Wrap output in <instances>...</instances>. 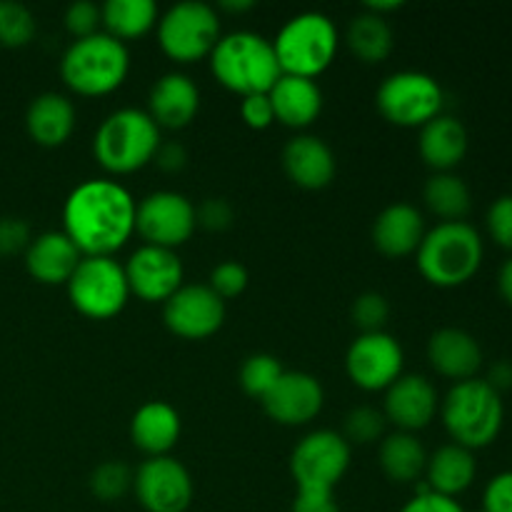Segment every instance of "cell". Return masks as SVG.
<instances>
[{"instance_id":"cell-32","label":"cell","mask_w":512,"mask_h":512,"mask_svg":"<svg viewBox=\"0 0 512 512\" xmlns=\"http://www.w3.org/2000/svg\"><path fill=\"white\" fill-rule=\"evenodd\" d=\"M423 200L430 213L440 218V223L448 220H463L473 208V195H470L468 183L460 175L450 173H433L425 180Z\"/></svg>"},{"instance_id":"cell-29","label":"cell","mask_w":512,"mask_h":512,"mask_svg":"<svg viewBox=\"0 0 512 512\" xmlns=\"http://www.w3.org/2000/svg\"><path fill=\"white\" fill-rule=\"evenodd\" d=\"M378 460L383 473L393 483H413L425 473L428 453H425L423 443L415 438V433L393 430V433L383 435V440H380Z\"/></svg>"},{"instance_id":"cell-19","label":"cell","mask_w":512,"mask_h":512,"mask_svg":"<svg viewBox=\"0 0 512 512\" xmlns=\"http://www.w3.org/2000/svg\"><path fill=\"white\" fill-rule=\"evenodd\" d=\"M200 110V88L188 73L160 75L148 95V113L160 128H185Z\"/></svg>"},{"instance_id":"cell-16","label":"cell","mask_w":512,"mask_h":512,"mask_svg":"<svg viewBox=\"0 0 512 512\" xmlns=\"http://www.w3.org/2000/svg\"><path fill=\"white\" fill-rule=\"evenodd\" d=\"M123 268L130 293L145 303H165L183 285L185 275L178 253L158 245H140Z\"/></svg>"},{"instance_id":"cell-22","label":"cell","mask_w":512,"mask_h":512,"mask_svg":"<svg viewBox=\"0 0 512 512\" xmlns=\"http://www.w3.org/2000/svg\"><path fill=\"white\" fill-rule=\"evenodd\" d=\"M80 258L83 253L75 248V243L63 230H45L30 240L28 250H25V268L38 283L60 285L68 283Z\"/></svg>"},{"instance_id":"cell-24","label":"cell","mask_w":512,"mask_h":512,"mask_svg":"<svg viewBox=\"0 0 512 512\" xmlns=\"http://www.w3.org/2000/svg\"><path fill=\"white\" fill-rule=\"evenodd\" d=\"M468 128L455 115L440 113L420 128L418 150L420 158L435 170V173H450L455 165L463 163L468 153Z\"/></svg>"},{"instance_id":"cell-15","label":"cell","mask_w":512,"mask_h":512,"mask_svg":"<svg viewBox=\"0 0 512 512\" xmlns=\"http://www.w3.org/2000/svg\"><path fill=\"white\" fill-rule=\"evenodd\" d=\"M163 320L180 338H210L225 323V300L210 285L183 283L163 303Z\"/></svg>"},{"instance_id":"cell-23","label":"cell","mask_w":512,"mask_h":512,"mask_svg":"<svg viewBox=\"0 0 512 512\" xmlns=\"http://www.w3.org/2000/svg\"><path fill=\"white\" fill-rule=\"evenodd\" d=\"M425 235V220L415 205L390 203L373 223V243L388 258H405L415 253Z\"/></svg>"},{"instance_id":"cell-49","label":"cell","mask_w":512,"mask_h":512,"mask_svg":"<svg viewBox=\"0 0 512 512\" xmlns=\"http://www.w3.org/2000/svg\"><path fill=\"white\" fill-rule=\"evenodd\" d=\"M498 293L500 298L512 308V255L500 265L498 270Z\"/></svg>"},{"instance_id":"cell-25","label":"cell","mask_w":512,"mask_h":512,"mask_svg":"<svg viewBox=\"0 0 512 512\" xmlns=\"http://www.w3.org/2000/svg\"><path fill=\"white\" fill-rule=\"evenodd\" d=\"M275 120L288 128H308L323 110V90L315 78L283 73L268 90Z\"/></svg>"},{"instance_id":"cell-39","label":"cell","mask_w":512,"mask_h":512,"mask_svg":"<svg viewBox=\"0 0 512 512\" xmlns=\"http://www.w3.org/2000/svg\"><path fill=\"white\" fill-rule=\"evenodd\" d=\"M485 225H488L490 238H493L500 248L512 253V193L500 195V198H495L493 203H490Z\"/></svg>"},{"instance_id":"cell-31","label":"cell","mask_w":512,"mask_h":512,"mask_svg":"<svg viewBox=\"0 0 512 512\" xmlns=\"http://www.w3.org/2000/svg\"><path fill=\"white\" fill-rule=\"evenodd\" d=\"M105 33L118 40H133L158 25V5L155 0H105L100 5Z\"/></svg>"},{"instance_id":"cell-18","label":"cell","mask_w":512,"mask_h":512,"mask_svg":"<svg viewBox=\"0 0 512 512\" xmlns=\"http://www.w3.org/2000/svg\"><path fill=\"white\" fill-rule=\"evenodd\" d=\"M438 413V390H435V385L425 375L403 373L393 385L385 388L383 415L398 430L415 433V430L428 428Z\"/></svg>"},{"instance_id":"cell-51","label":"cell","mask_w":512,"mask_h":512,"mask_svg":"<svg viewBox=\"0 0 512 512\" xmlns=\"http://www.w3.org/2000/svg\"><path fill=\"white\" fill-rule=\"evenodd\" d=\"M220 5H223L225 10H250L255 3L253 0H223Z\"/></svg>"},{"instance_id":"cell-7","label":"cell","mask_w":512,"mask_h":512,"mask_svg":"<svg viewBox=\"0 0 512 512\" xmlns=\"http://www.w3.org/2000/svg\"><path fill=\"white\" fill-rule=\"evenodd\" d=\"M340 45L338 25L320 10H303L280 25L273 40L280 70L288 75L315 78L335 60Z\"/></svg>"},{"instance_id":"cell-11","label":"cell","mask_w":512,"mask_h":512,"mask_svg":"<svg viewBox=\"0 0 512 512\" xmlns=\"http://www.w3.org/2000/svg\"><path fill=\"white\" fill-rule=\"evenodd\" d=\"M350 468V443L335 430H313L290 455V475L303 493H333Z\"/></svg>"},{"instance_id":"cell-8","label":"cell","mask_w":512,"mask_h":512,"mask_svg":"<svg viewBox=\"0 0 512 512\" xmlns=\"http://www.w3.org/2000/svg\"><path fill=\"white\" fill-rule=\"evenodd\" d=\"M220 40V18L205 0H180L158 15V43L178 63L210 58Z\"/></svg>"},{"instance_id":"cell-42","label":"cell","mask_w":512,"mask_h":512,"mask_svg":"<svg viewBox=\"0 0 512 512\" xmlns=\"http://www.w3.org/2000/svg\"><path fill=\"white\" fill-rule=\"evenodd\" d=\"M483 512H512V470L493 475L483 490Z\"/></svg>"},{"instance_id":"cell-34","label":"cell","mask_w":512,"mask_h":512,"mask_svg":"<svg viewBox=\"0 0 512 512\" xmlns=\"http://www.w3.org/2000/svg\"><path fill=\"white\" fill-rule=\"evenodd\" d=\"M285 373V368L280 365V360L270 353H253L243 360L240 365V385H243L245 393L250 398L263 400L265 393L278 383L280 375Z\"/></svg>"},{"instance_id":"cell-2","label":"cell","mask_w":512,"mask_h":512,"mask_svg":"<svg viewBox=\"0 0 512 512\" xmlns=\"http://www.w3.org/2000/svg\"><path fill=\"white\" fill-rule=\"evenodd\" d=\"M485 245L478 228L465 220H448L425 230L415 263L420 275L438 288L465 285L483 265Z\"/></svg>"},{"instance_id":"cell-33","label":"cell","mask_w":512,"mask_h":512,"mask_svg":"<svg viewBox=\"0 0 512 512\" xmlns=\"http://www.w3.org/2000/svg\"><path fill=\"white\" fill-rule=\"evenodd\" d=\"M35 15L20 0H0V45L23 48L35 35Z\"/></svg>"},{"instance_id":"cell-12","label":"cell","mask_w":512,"mask_h":512,"mask_svg":"<svg viewBox=\"0 0 512 512\" xmlns=\"http://www.w3.org/2000/svg\"><path fill=\"white\" fill-rule=\"evenodd\" d=\"M198 225L195 205L175 190H155L135 205V230L145 245L175 250Z\"/></svg>"},{"instance_id":"cell-44","label":"cell","mask_w":512,"mask_h":512,"mask_svg":"<svg viewBox=\"0 0 512 512\" xmlns=\"http://www.w3.org/2000/svg\"><path fill=\"white\" fill-rule=\"evenodd\" d=\"M198 215V225H205L210 230H225L233 223V205L225 198H208L200 203V208H195Z\"/></svg>"},{"instance_id":"cell-43","label":"cell","mask_w":512,"mask_h":512,"mask_svg":"<svg viewBox=\"0 0 512 512\" xmlns=\"http://www.w3.org/2000/svg\"><path fill=\"white\" fill-rule=\"evenodd\" d=\"M240 115H243L245 123L255 130H263V128H268V125H273L275 113H273V103H270L268 93L243 95V103H240Z\"/></svg>"},{"instance_id":"cell-45","label":"cell","mask_w":512,"mask_h":512,"mask_svg":"<svg viewBox=\"0 0 512 512\" xmlns=\"http://www.w3.org/2000/svg\"><path fill=\"white\" fill-rule=\"evenodd\" d=\"M400 512H465L463 505L455 498H445V495L433 493H415L408 503L400 508Z\"/></svg>"},{"instance_id":"cell-4","label":"cell","mask_w":512,"mask_h":512,"mask_svg":"<svg viewBox=\"0 0 512 512\" xmlns=\"http://www.w3.org/2000/svg\"><path fill=\"white\" fill-rule=\"evenodd\" d=\"M210 70L225 88L240 95L268 93L283 75L275 58L273 40L255 30H233L220 35L210 53Z\"/></svg>"},{"instance_id":"cell-52","label":"cell","mask_w":512,"mask_h":512,"mask_svg":"<svg viewBox=\"0 0 512 512\" xmlns=\"http://www.w3.org/2000/svg\"><path fill=\"white\" fill-rule=\"evenodd\" d=\"M478 512H483V510H478Z\"/></svg>"},{"instance_id":"cell-9","label":"cell","mask_w":512,"mask_h":512,"mask_svg":"<svg viewBox=\"0 0 512 512\" xmlns=\"http://www.w3.org/2000/svg\"><path fill=\"white\" fill-rule=\"evenodd\" d=\"M65 288L73 308L95 320L118 315L130 298L125 268L113 255H83Z\"/></svg>"},{"instance_id":"cell-37","label":"cell","mask_w":512,"mask_h":512,"mask_svg":"<svg viewBox=\"0 0 512 512\" xmlns=\"http://www.w3.org/2000/svg\"><path fill=\"white\" fill-rule=\"evenodd\" d=\"M350 318L358 325L360 333H378V330L385 328L390 318V303L383 293H375V290H368V293H360L358 298L353 300V308H350Z\"/></svg>"},{"instance_id":"cell-47","label":"cell","mask_w":512,"mask_h":512,"mask_svg":"<svg viewBox=\"0 0 512 512\" xmlns=\"http://www.w3.org/2000/svg\"><path fill=\"white\" fill-rule=\"evenodd\" d=\"M185 160H188V153H185L183 145L175 143V140H168V143L160 140L158 150H155V163H158L160 168L175 173V170L183 168Z\"/></svg>"},{"instance_id":"cell-50","label":"cell","mask_w":512,"mask_h":512,"mask_svg":"<svg viewBox=\"0 0 512 512\" xmlns=\"http://www.w3.org/2000/svg\"><path fill=\"white\" fill-rule=\"evenodd\" d=\"M400 5H403V0H370V3L365 5V10H373V13L383 15L388 13V10H398Z\"/></svg>"},{"instance_id":"cell-17","label":"cell","mask_w":512,"mask_h":512,"mask_svg":"<svg viewBox=\"0 0 512 512\" xmlns=\"http://www.w3.org/2000/svg\"><path fill=\"white\" fill-rule=\"evenodd\" d=\"M260 403L275 423L305 425L318 418L323 410L325 390L315 375L303 370H285Z\"/></svg>"},{"instance_id":"cell-41","label":"cell","mask_w":512,"mask_h":512,"mask_svg":"<svg viewBox=\"0 0 512 512\" xmlns=\"http://www.w3.org/2000/svg\"><path fill=\"white\" fill-rule=\"evenodd\" d=\"M33 240L30 235V225L23 218H15V215H5L0 218V255H13V253H25Z\"/></svg>"},{"instance_id":"cell-10","label":"cell","mask_w":512,"mask_h":512,"mask_svg":"<svg viewBox=\"0 0 512 512\" xmlns=\"http://www.w3.org/2000/svg\"><path fill=\"white\" fill-rule=\"evenodd\" d=\"M375 105L385 120L403 128H423L443 113V85L423 70H398L383 78L375 93Z\"/></svg>"},{"instance_id":"cell-28","label":"cell","mask_w":512,"mask_h":512,"mask_svg":"<svg viewBox=\"0 0 512 512\" xmlns=\"http://www.w3.org/2000/svg\"><path fill=\"white\" fill-rule=\"evenodd\" d=\"M423 475L433 493L445 495V498H458L475 483L478 460H475L473 450L458 443L440 445L435 453L428 455Z\"/></svg>"},{"instance_id":"cell-13","label":"cell","mask_w":512,"mask_h":512,"mask_svg":"<svg viewBox=\"0 0 512 512\" xmlns=\"http://www.w3.org/2000/svg\"><path fill=\"white\" fill-rule=\"evenodd\" d=\"M135 498L148 512H185L193 503V478L173 455L143 460L133 475Z\"/></svg>"},{"instance_id":"cell-30","label":"cell","mask_w":512,"mask_h":512,"mask_svg":"<svg viewBox=\"0 0 512 512\" xmlns=\"http://www.w3.org/2000/svg\"><path fill=\"white\" fill-rule=\"evenodd\" d=\"M345 40H348V48L363 63H380L395 48L393 25L388 23L385 15L373 13V10H363V13L350 18L348 30H345Z\"/></svg>"},{"instance_id":"cell-36","label":"cell","mask_w":512,"mask_h":512,"mask_svg":"<svg viewBox=\"0 0 512 512\" xmlns=\"http://www.w3.org/2000/svg\"><path fill=\"white\" fill-rule=\"evenodd\" d=\"M385 423H388V420H385L383 410L370 408V405H358V408H353L345 415V425L340 435H343L348 443L368 445L375 443V440H383Z\"/></svg>"},{"instance_id":"cell-21","label":"cell","mask_w":512,"mask_h":512,"mask_svg":"<svg viewBox=\"0 0 512 512\" xmlns=\"http://www.w3.org/2000/svg\"><path fill=\"white\" fill-rule=\"evenodd\" d=\"M283 168L300 188L320 190L333 180L335 153L318 135H295L283 148Z\"/></svg>"},{"instance_id":"cell-3","label":"cell","mask_w":512,"mask_h":512,"mask_svg":"<svg viewBox=\"0 0 512 512\" xmlns=\"http://www.w3.org/2000/svg\"><path fill=\"white\" fill-rule=\"evenodd\" d=\"M440 418L453 443L475 453L493 445L503 430V395L485 378L460 380V383H453V388L440 400Z\"/></svg>"},{"instance_id":"cell-26","label":"cell","mask_w":512,"mask_h":512,"mask_svg":"<svg viewBox=\"0 0 512 512\" xmlns=\"http://www.w3.org/2000/svg\"><path fill=\"white\" fill-rule=\"evenodd\" d=\"M25 130L43 148H58L75 130V105L68 95L40 93L25 110Z\"/></svg>"},{"instance_id":"cell-46","label":"cell","mask_w":512,"mask_h":512,"mask_svg":"<svg viewBox=\"0 0 512 512\" xmlns=\"http://www.w3.org/2000/svg\"><path fill=\"white\" fill-rule=\"evenodd\" d=\"M293 512H340L333 493H303L298 490L293 500Z\"/></svg>"},{"instance_id":"cell-27","label":"cell","mask_w":512,"mask_h":512,"mask_svg":"<svg viewBox=\"0 0 512 512\" xmlns=\"http://www.w3.org/2000/svg\"><path fill=\"white\" fill-rule=\"evenodd\" d=\"M130 438L148 458L168 455L180 438V413L165 400H148L130 420Z\"/></svg>"},{"instance_id":"cell-6","label":"cell","mask_w":512,"mask_h":512,"mask_svg":"<svg viewBox=\"0 0 512 512\" xmlns=\"http://www.w3.org/2000/svg\"><path fill=\"white\" fill-rule=\"evenodd\" d=\"M160 125L143 108H118L103 118L93 138V153L110 173H133L155 158Z\"/></svg>"},{"instance_id":"cell-38","label":"cell","mask_w":512,"mask_h":512,"mask_svg":"<svg viewBox=\"0 0 512 512\" xmlns=\"http://www.w3.org/2000/svg\"><path fill=\"white\" fill-rule=\"evenodd\" d=\"M248 268L240 260H223L210 270V288L220 295V298H238L245 288H248Z\"/></svg>"},{"instance_id":"cell-1","label":"cell","mask_w":512,"mask_h":512,"mask_svg":"<svg viewBox=\"0 0 512 512\" xmlns=\"http://www.w3.org/2000/svg\"><path fill=\"white\" fill-rule=\"evenodd\" d=\"M135 200L125 185L88 178L63 203V233L83 255H113L135 233Z\"/></svg>"},{"instance_id":"cell-20","label":"cell","mask_w":512,"mask_h":512,"mask_svg":"<svg viewBox=\"0 0 512 512\" xmlns=\"http://www.w3.org/2000/svg\"><path fill=\"white\" fill-rule=\"evenodd\" d=\"M428 360L435 373L460 383L478 378V370L483 368V348L468 330L440 328L428 340Z\"/></svg>"},{"instance_id":"cell-40","label":"cell","mask_w":512,"mask_h":512,"mask_svg":"<svg viewBox=\"0 0 512 512\" xmlns=\"http://www.w3.org/2000/svg\"><path fill=\"white\" fill-rule=\"evenodd\" d=\"M100 23H103V18H100V5H95L93 0H75V3H70L65 8V28L75 38L98 33Z\"/></svg>"},{"instance_id":"cell-48","label":"cell","mask_w":512,"mask_h":512,"mask_svg":"<svg viewBox=\"0 0 512 512\" xmlns=\"http://www.w3.org/2000/svg\"><path fill=\"white\" fill-rule=\"evenodd\" d=\"M488 380L490 385H493L498 393H503V390H510L512 388V363L510 360H498V363L490 365L488 370Z\"/></svg>"},{"instance_id":"cell-5","label":"cell","mask_w":512,"mask_h":512,"mask_svg":"<svg viewBox=\"0 0 512 512\" xmlns=\"http://www.w3.org/2000/svg\"><path fill=\"white\" fill-rule=\"evenodd\" d=\"M128 70V45L105 30L75 38L60 58V75L65 85L80 95L113 93L123 85Z\"/></svg>"},{"instance_id":"cell-14","label":"cell","mask_w":512,"mask_h":512,"mask_svg":"<svg viewBox=\"0 0 512 512\" xmlns=\"http://www.w3.org/2000/svg\"><path fill=\"white\" fill-rule=\"evenodd\" d=\"M403 365V345L385 330L360 333L345 353V370L363 390H385L403 375Z\"/></svg>"},{"instance_id":"cell-35","label":"cell","mask_w":512,"mask_h":512,"mask_svg":"<svg viewBox=\"0 0 512 512\" xmlns=\"http://www.w3.org/2000/svg\"><path fill=\"white\" fill-rule=\"evenodd\" d=\"M88 485L95 498L103 503H113L133 488V470L120 460H105L90 473Z\"/></svg>"}]
</instances>
